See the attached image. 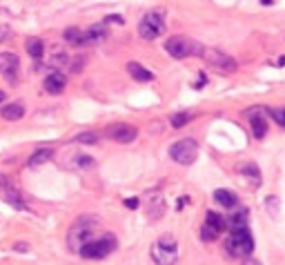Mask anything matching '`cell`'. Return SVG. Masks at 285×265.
Here are the masks:
<instances>
[{
	"label": "cell",
	"mask_w": 285,
	"mask_h": 265,
	"mask_svg": "<svg viewBox=\"0 0 285 265\" xmlns=\"http://www.w3.org/2000/svg\"><path fill=\"white\" fill-rule=\"evenodd\" d=\"M225 252L234 258L241 256H250L254 252V238L247 227H236V230L229 232V236L225 238Z\"/></svg>",
	"instance_id": "6da1fadb"
},
{
	"label": "cell",
	"mask_w": 285,
	"mask_h": 265,
	"mask_svg": "<svg viewBox=\"0 0 285 265\" xmlns=\"http://www.w3.org/2000/svg\"><path fill=\"white\" fill-rule=\"evenodd\" d=\"M151 258L156 265H176L178 261V243L172 234H163V236L151 245Z\"/></svg>",
	"instance_id": "7a4b0ae2"
},
{
	"label": "cell",
	"mask_w": 285,
	"mask_h": 265,
	"mask_svg": "<svg viewBox=\"0 0 285 265\" xmlns=\"http://www.w3.org/2000/svg\"><path fill=\"white\" fill-rule=\"evenodd\" d=\"M165 49H167L169 56L178 58V60L192 56V54H198V56H201V52H203V47L198 45L196 40L185 38V36H172V38L165 42Z\"/></svg>",
	"instance_id": "3957f363"
},
{
	"label": "cell",
	"mask_w": 285,
	"mask_h": 265,
	"mask_svg": "<svg viewBox=\"0 0 285 265\" xmlns=\"http://www.w3.org/2000/svg\"><path fill=\"white\" fill-rule=\"evenodd\" d=\"M114 250H116V238H114V234H105L98 241H87L78 254L83 258H105Z\"/></svg>",
	"instance_id": "277c9868"
},
{
	"label": "cell",
	"mask_w": 285,
	"mask_h": 265,
	"mask_svg": "<svg viewBox=\"0 0 285 265\" xmlns=\"http://www.w3.org/2000/svg\"><path fill=\"white\" fill-rule=\"evenodd\" d=\"M169 156L178 165H192L198 156V143L194 138H180L169 147Z\"/></svg>",
	"instance_id": "5b68a950"
},
{
	"label": "cell",
	"mask_w": 285,
	"mask_h": 265,
	"mask_svg": "<svg viewBox=\"0 0 285 265\" xmlns=\"http://www.w3.org/2000/svg\"><path fill=\"white\" fill-rule=\"evenodd\" d=\"M94 227H96L94 219H89V216H81V219H78L76 225L69 230V248L74 252H81V248L89 241V236H92Z\"/></svg>",
	"instance_id": "8992f818"
},
{
	"label": "cell",
	"mask_w": 285,
	"mask_h": 265,
	"mask_svg": "<svg viewBox=\"0 0 285 265\" xmlns=\"http://www.w3.org/2000/svg\"><path fill=\"white\" fill-rule=\"evenodd\" d=\"M138 34L143 40H154L161 34H165V20H163V11H149L143 16L141 25H138Z\"/></svg>",
	"instance_id": "52a82bcc"
},
{
	"label": "cell",
	"mask_w": 285,
	"mask_h": 265,
	"mask_svg": "<svg viewBox=\"0 0 285 265\" xmlns=\"http://www.w3.org/2000/svg\"><path fill=\"white\" fill-rule=\"evenodd\" d=\"M201 58H203L210 67H214L216 71H223V74H232V71H236V60H234L232 56H227V54L218 52V49L203 47Z\"/></svg>",
	"instance_id": "ba28073f"
},
{
	"label": "cell",
	"mask_w": 285,
	"mask_h": 265,
	"mask_svg": "<svg viewBox=\"0 0 285 265\" xmlns=\"http://www.w3.org/2000/svg\"><path fill=\"white\" fill-rule=\"evenodd\" d=\"M136 127L134 125H114L107 129V136L114 138L116 143H132L136 138Z\"/></svg>",
	"instance_id": "9c48e42d"
},
{
	"label": "cell",
	"mask_w": 285,
	"mask_h": 265,
	"mask_svg": "<svg viewBox=\"0 0 285 265\" xmlns=\"http://www.w3.org/2000/svg\"><path fill=\"white\" fill-rule=\"evenodd\" d=\"M18 56L14 54H0V71H3V76L7 78L9 83H16V74H18Z\"/></svg>",
	"instance_id": "30bf717a"
},
{
	"label": "cell",
	"mask_w": 285,
	"mask_h": 265,
	"mask_svg": "<svg viewBox=\"0 0 285 265\" xmlns=\"http://www.w3.org/2000/svg\"><path fill=\"white\" fill-rule=\"evenodd\" d=\"M65 85H67V78H65L60 71H51L49 76H45V83H42V87H45L47 94L58 96V94H63Z\"/></svg>",
	"instance_id": "8fae6325"
},
{
	"label": "cell",
	"mask_w": 285,
	"mask_h": 265,
	"mask_svg": "<svg viewBox=\"0 0 285 265\" xmlns=\"http://www.w3.org/2000/svg\"><path fill=\"white\" fill-rule=\"evenodd\" d=\"M107 36H109L107 25L105 22H96V25H92V27L87 29V32H85V45H98V42L107 40Z\"/></svg>",
	"instance_id": "7c38bea8"
},
{
	"label": "cell",
	"mask_w": 285,
	"mask_h": 265,
	"mask_svg": "<svg viewBox=\"0 0 285 265\" xmlns=\"http://www.w3.org/2000/svg\"><path fill=\"white\" fill-rule=\"evenodd\" d=\"M247 118L252 121V132L256 138H263L265 132H268V123L263 118V109H250L247 112Z\"/></svg>",
	"instance_id": "4fadbf2b"
},
{
	"label": "cell",
	"mask_w": 285,
	"mask_h": 265,
	"mask_svg": "<svg viewBox=\"0 0 285 265\" xmlns=\"http://www.w3.org/2000/svg\"><path fill=\"white\" fill-rule=\"evenodd\" d=\"M127 71H129V76L134 78V81H138V83L154 81V74H151L149 69H145V67L138 65V63H129V65H127Z\"/></svg>",
	"instance_id": "5bb4252c"
},
{
	"label": "cell",
	"mask_w": 285,
	"mask_h": 265,
	"mask_svg": "<svg viewBox=\"0 0 285 265\" xmlns=\"http://www.w3.org/2000/svg\"><path fill=\"white\" fill-rule=\"evenodd\" d=\"M0 116H3L5 121H20L22 116H25V107H22L20 103H9L0 109Z\"/></svg>",
	"instance_id": "9a60e30c"
},
{
	"label": "cell",
	"mask_w": 285,
	"mask_h": 265,
	"mask_svg": "<svg viewBox=\"0 0 285 265\" xmlns=\"http://www.w3.org/2000/svg\"><path fill=\"white\" fill-rule=\"evenodd\" d=\"M239 172L254 185V187H258V185H261V172H258V167L254 163H241L239 165Z\"/></svg>",
	"instance_id": "2e32d148"
},
{
	"label": "cell",
	"mask_w": 285,
	"mask_h": 265,
	"mask_svg": "<svg viewBox=\"0 0 285 265\" xmlns=\"http://www.w3.org/2000/svg\"><path fill=\"white\" fill-rule=\"evenodd\" d=\"M214 201L218 203V205H223V207H236V203H239V199H236V194L234 192H229V189H216L214 192Z\"/></svg>",
	"instance_id": "e0dca14e"
},
{
	"label": "cell",
	"mask_w": 285,
	"mask_h": 265,
	"mask_svg": "<svg viewBox=\"0 0 285 265\" xmlns=\"http://www.w3.org/2000/svg\"><path fill=\"white\" fill-rule=\"evenodd\" d=\"M25 49H27L29 56L34 58V63H38V60L42 58V54H45V45H42L40 38H29L25 42Z\"/></svg>",
	"instance_id": "ac0fdd59"
},
{
	"label": "cell",
	"mask_w": 285,
	"mask_h": 265,
	"mask_svg": "<svg viewBox=\"0 0 285 265\" xmlns=\"http://www.w3.org/2000/svg\"><path fill=\"white\" fill-rule=\"evenodd\" d=\"M54 156V150L51 147H42V150H38V152H34L32 154V158H29V167H38V165H42V163H47L49 158Z\"/></svg>",
	"instance_id": "d6986e66"
},
{
	"label": "cell",
	"mask_w": 285,
	"mask_h": 265,
	"mask_svg": "<svg viewBox=\"0 0 285 265\" xmlns=\"http://www.w3.org/2000/svg\"><path fill=\"white\" fill-rule=\"evenodd\" d=\"M65 40L71 47H83L85 45V32H81L78 27H67L65 29Z\"/></svg>",
	"instance_id": "ffe728a7"
},
{
	"label": "cell",
	"mask_w": 285,
	"mask_h": 265,
	"mask_svg": "<svg viewBox=\"0 0 285 265\" xmlns=\"http://www.w3.org/2000/svg\"><path fill=\"white\" fill-rule=\"evenodd\" d=\"M205 223L212 225L216 232H223V230H227V221L221 216V214H216V212H208V219H205Z\"/></svg>",
	"instance_id": "44dd1931"
},
{
	"label": "cell",
	"mask_w": 285,
	"mask_h": 265,
	"mask_svg": "<svg viewBox=\"0 0 285 265\" xmlns=\"http://www.w3.org/2000/svg\"><path fill=\"white\" fill-rule=\"evenodd\" d=\"M227 225L232 227V230H236V227H247V212H245V209H241V212H236L234 216H229Z\"/></svg>",
	"instance_id": "7402d4cb"
},
{
	"label": "cell",
	"mask_w": 285,
	"mask_h": 265,
	"mask_svg": "<svg viewBox=\"0 0 285 265\" xmlns=\"http://www.w3.org/2000/svg\"><path fill=\"white\" fill-rule=\"evenodd\" d=\"M74 140H76V143H83V145H94V143H98V134H94V132H83V134H78Z\"/></svg>",
	"instance_id": "603a6c76"
},
{
	"label": "cell",
	"mask_w": 285,
	"mask_h": 265,
	"mask_svg": "<svg viewBox=\"0 0 285 265\" xmlns=\"http://www.w3.org/2000/svg\"><path fill=\"white\" fill-rule=\"evenodd\" d=\"M192 121V114H187V112H183V114H176V116H172V127H176V129H180L183 125H187V123Z\"/></svg>",
	"instance_id": "cb8c5ba5"
},
{
	"label": "cell",
	"mask_w": 285,
	"mask_h": 265,
	"mask_svg": "<svg viewBox=\"0 0 285 265\" xmlns=\"http://www.w3.org/2000/svg\"><path fill=\"white\" fill-rule=\"evenodd\" d=\"M218 234H221V232H216L214 230V227H212V225H208V223H205L203 225V230H201V236H203V241H216V236H218Z\"/></svg>",
	"instance_id": "d4e9b609"
},
{
	"label": "cell",
	"mask_w": 285,
	"mask_h": 265,
	"mask_svg": "<svg viewBox=\"0 0 285 265\" xmlns=\"http://www.w3.org/2000/svg\"><path fill=\"white\" fill-rule=\"evenodd\" d=\"M270 114H272V118H274L276 125L285 127V107H283V109H272Z\"/></svg>",
	"instance_id": "484cf974"
},
{
	"label": "cell",
	"mask_w": 285,
	"mask_h": 265,
	"mask_svg": "<svg viewBox=\"0 0 285 265\" xmlns=\"http://www.w3.org/2000/svg\"><path fill=\"white\" fill-rule=\"evenodd\" d=\"M14 38V32L7 27V25H0V42H9Z\"/></svg>",
	"instance_id": "4316f807"
},
{
	"label": "cell",
	"mask_w": 285,
	"mask_h": 265,
	"mask_svg": "<svg viewBox=\"0 0 285 265\" xmlns=\"http://www.w3.org/2000/svg\"><path fill=\"white\" fill-rule=\"evenodd\" d=\"M78 163H81V167H92V165H94V158L81 156V158H78Z\"/></svg>",
	"instance_id": "83f0119b"
},
{
	"label": "cell",
	"mask_w": 285,
	"mask_h": 265,
	"mask_svg": "<svg viewBox=\"0 0 285 265\" xmlns=\"http://www.w3.org/2000/svg\"><path fill=\"white\" fill-rule=\"evenodd\" d=\"M83 63H85V58L83 56H76V65H71V71L78 74V71H81V67H83Z\"/></svg>",
	"instance_id": "f1b7e54d"
},
{
	"label": "cell",
	"mask_w": 285,
	"mask_h": 265,
	"mask_svg": "<svg viewBox=\"0 0 285 265\" xmlns=\"http://www.w3.org/2000/svg\"><path fill=\"white\" fill-rule=\"evenodd\" d=\"M105 22H116V25H125V20H123V18H120V16H116V14H114V16H107V18H105Z\"/></svg>",
	"instance_id": "f546056e"
},
{
	"label": "cell",
	"mask_w": 285,
	"mask_h": 265,
	"mask_svg": "<svg viewBox=\"0 0 285 265\" xmlns=\"http://www.w3.org/2000/svg\"><path fill=\"white\" fill-rule=\"evenodd\" d=\"M125 205L129 207V209H136V207H138V199H136V196H132V199L125 201Z\"/></svg>",
	"instance_id": "4dcf8cb0"
},
{
	"label": "cell",
	"mask_w": 285,
	"mask_h": 265,
	"mask_svg": "<svg viewBox=\"0 0 285 265\" xmlns=\"http://www.w3.org/2000/svg\"><path fill=\"white\" fill-rule=\"evenodd\" d=\"M243 265H261V261H258V258H254V256H245Z\"/></svg>",
	"instance_id": "1f68e13d"
},
{
	"label": "cell",
	"mask_w": 285,
	"mask_h": 265,
	"mask_svg": "<svg viewBox=\"0 0 285 265\" xmlns=\"http://www.w3.org/2000/svg\"><path fill=\"white\" fill-rule=\"evenodd\" d=\"M16 250H18V252H27L29 248H27V245H25V243H20V245H16Z\"/></svg>",
	"instance_id": "d6a6232c"
},
{
	"label": "cell",
	"mask_w": 285,
	"mask_h": 265,
	"mask_svg": "<svg viewBox=\"0 0 285 265\" xmlns=\"http://www.w3.org/2000/svg\"><path fill=\"white\" fill-rule=\"evenodd\" d=\"M5 101V94H3V91H0V103H3Z\"/></svg>",
	"instance_id": "836d02e7"
},
{
	"label": "cell",
	"mask_w": 285,
	"mask_h": 265,
	"mask_svg": "<svg viewBox=\"0 0 285 265\" xmlns=\"http://www.w3.org/2000/svg\"><path fill=\"white\" fill-rule=\"evenodd\" d=\"M272 3V0H263V5H270Z\"/></svg>",
	"instance_id": "e575fe53"
}]
</instances>
